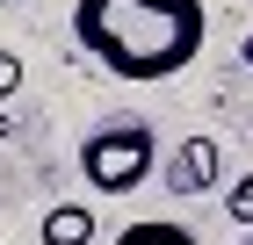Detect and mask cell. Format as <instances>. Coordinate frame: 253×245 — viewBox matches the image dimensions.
Instances as JSON below:
<instances>
[{"label":"cell","mask_w":253,"mask_h":245,"mask_svg":"<svg viewBox=\"0 0 253 245\" xmlns=\"http://www.w3.org/2000/svg\"><path fill=\"white\" fill-rule=\"evenodd\" d=\"M152 166H159L152 123H101V130L80 137V180L94 195H130Z\"/></svg>","instance_id":"7a4b0ae2"},{"label":"cell","mask_w":253,"mask_h":245,"mask_svg":"<svg viewBox=\"0 0 253 245\" xmlns=\"http://www.w3.org/2000/svg\"><path fill=\"white\" fill-rule=\"evenodd\" d=\"M73 36L101 72L152 87V79H174L195 65L210 15H203V0H80Z\"/></svg>","instance_id":"6da1fadb"},{"label":"cell","mask_w":253,"mask_h":245,"mask_svg":"<svg viewBox=\"0 0 253 245\" xmlns=\"http://www.w3.org/2000/svg\"><path fill=\"white\" fill-rule=\"evenodd\" d=\"M87 238H94V209L87 202H58L43 216V245H87Z\"/></svg>","instance_id":"277c9868"},{"label":"cell","mask_w":253,"mask_h":245,"mask_svg":"<svg viewBox=\"0 0 253 245\" xmlns=\"http://www.w3.org/2000/svg\"><path fill=\"white\" fill-rule=\"evenodd\" d=\"M224 216L232 224H253V173H239L232 188H224Z\"/></svg>","instance_id":"8992f818"},{"label":"cell","mask_w":253,"mask_h":245,"mask_svg":"<svg viewBox=\"0 0 253 245\" xmlns=\"http://www.w3.org/2000/svg\"><path fill=\"white\" fill-rule=\"evenodd\" d=\"M0 7H7V0H0Z\"/></svg>","instance_id":"30bf717a"},{"label":"cell","mask_w":253,"mask_h":245,"mask_svg":"<svg viewBox=\"0 0 253 245\" xmlns=\"http://www.w3.org/2000/svg\"><path fill=\"white\" fill-rule=\"evenodd\" d=\"M239 58H246V65H253V36H246V43H239Z\"/></svg>","instance_id":"ba28073f"},{"label":"cell","mask_w":253,"mask_h":245,"mask_svg":"<svg viewBox=\"0 0 253 245\" xmlns=\"http://www.w3.org/2000/svg\"><path fill=\"white\" fill-rule=\"evenodd\" d=\"M116 245H203V238H195L188 224H159V216H152V224H123Z\"/></svg>","instance_id":"5b68a950"},{"label":"cell","mask_w":253,"mask_h":245,"mask_svg":"<svg viewBox=\"0 0 253 245\" xmlns=\"http://www.w3.org/2000/svg\"><path fill=\"white\" fill-rule=\"evenodd\" d=\"M15 87H22V58H15V51H0V108L15 101Z\"/></svg>","instance_id":"52a82bcc"},{"label":"cell","mask_w":253,"mask_h":245,"mask_svg":"<svg viewBox=\"0 0 253 245\" xmlns=\"http://www.w3.org/2000/svg\"><path fill=\"white\" fill-rule=\"evenodd\" d=\"M217 173H224L217 137H181V144L167 151V188H174V195H210Z\"/></svg>","instance_id":"3957f363"},{"label":"cell","mask_w":253,"mask_h":245,"mask_svg":"<svg viewBox=\"0 0 253 245\" xmlns=\"http://www.w3.org/2000/svg\"><path fill=\"white\" fill-rule=\"evenodd\" d=\"M239 245H253V231H246V238H239Z\"/></svg>","instance_id":"9c48e42d"}]
</instances>
